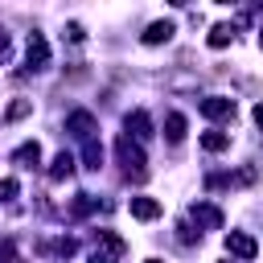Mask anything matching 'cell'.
Segmentation results:
<instances>
[{"mask_svg":"<svg viewBox=\"0 0 263 263\" xmlns=\"http://www.w3.org/2000/svg\"><path fill=\"white\" fill-rule=\"evenodd\" d=\"M115 156H119V164H123V173H127V177H136V181H144V177H148L144 148H140V144H132V136H119V140H115Z\"/></svg>","mask_w":263,"mask_h":263,"instance_id":"cell-1","label":"cell"},{"mask_svg":"<svg viewBox=\"0 0 263 263\" xmlns=\"http://www.w3.org/2000/svg\"><path fill=\"white\" fill-rule=\"evenodd\" d=\"M201 115H205V119H234V99L210 95V99H201Z\"/></svg>","mask_w":263,"mask_h":263,"instance_id":"cell-2","label":"cell"},{"mask_svg":"<svg viewBox=\"0 0 263 263\" xmlns=\"http://www.w3.org/2000/svg\"><path fill=\"white\" fill-rule=\"evenodd\" d=\"M226 251L238 255V259H255V255H259V242H255L251 234H242V230H230V234H226Z\"/></svg>","mask_w":263,"mask_h":263,"instance_id":"cell-3","label":"cell"},{"mask_svg":"<svg viewBox=\"0 0 263 263\" xmlns=\"http://www.w3.org/2000/svg\"><path fill=\"white\" fill-rule=\"evenodd\" d=\"M25 58H29L33 70H45V66H49V45H45L41 33H29V49H25Z\"/></svg>","mask_w":263,"mask_h":263,"instance_id":"cell-4","label":"cell"},{"mask_svg":"<svg viewBox=\"0 0 263 263\" xmlns=\"http://www.w3.org/2000/svg\"><path fill=\"white\" fill-rule=\"evenodd\" d=\"M66 132H74L78 140H90V132H95V115H90V111H70V115H66Z\"/></svg>","mask_w":263,"mask_h":263,"instance_id":"cell-5","label":"cell"},{"mask_svg":"<svg viewBox=\"0 0 263 263\" xmlns=\"http://www.w3.org/2000/svg\"><path fill=\"white\" fill-rule=\"evenodd\" d=\"M193 222L205 226V230H222V210L210 205V201H197V205H193Z\"/></svg>","mask_w":263,"mask_h":263,"instance_id":"cell-6","label":"cell"},{"mask_svg":"<svg viewBox=\"0 0 263 263\" xmlns=\"http://www.w3.org/2000/svg\"><path fill=\"white\" fill-rule=\"evenodd\" d=\"M127 210H132V218H140V222L160 218V201H156V197H132V201H127Z\"/></svg>","mask_w":263,"mask_h":263,"instance_id":"cell-7","label":"cell"},{"mask_svg":"<svg viewBox=\"0 0 263 263\" xmlns=\"http://www.w3.org/2000/svg\"><path fill=\"white\" fill-rule=\"evenodd\" d=\"M173 37V21H152L148 29H144V45H160V41H168Z\"/></svg>","mask_w":263,"mask_h":263,"instance_id":"cell-8","label":"cell"},{"mask_svg":"<svg viewBox=\"0 0 263 263\" xmlns=\"http://www.w3.org/2000/svg\"><path fill=\"white\" fill-rule=\"evenodd\" d=\"M127 132H132L136 140H148V136H152V119H148V111H132V115H127Z\"/></svg>","mask_w":263,"mask_h":263,"instance_id":"cell-9","label":"cell"},{"mask_svg":"<svg viewBox=\"0 0 263 263\" xmlns=\"http://www.w3.org/2000/svg\"><path fill=\"white\" fill-rule=\"evenodd\" d=\"M70 173H74V156H70V152H58L53 164H49V181H66Z\"/></svg>","mask_w":263,"mask_h":263,"instance_id":"cell-10","label":"cell"},{"mask_svg":"<svg viewBox=\"0 0 263 263\" xmlns=\"http://www.w3.org/2000/svg\"><path fill=\"white\" fill-rule=\"evenodd\" d=\"M37 251H41V255H62V259H70V255L78 251V242H74V238H53V242H41Z\"/></svg>","mask_w":263,"mask_h":263,"instance_id":"cell-11","label":"cell"},{"mask_svg":"<svg viewBox=\"0 0 263 263\" xmlns=\"http://www.w3.org/2000/svg\"><path fill=\"white\" fill-rule=\"evenodd\" d=\"M12 160H21L25 168H33V164L41 160V144H37V140H29V144H21V148L12 152Z\"/></svg>","mask_w":263,"mask_h":263,"instance_id":"cell-12","label":"cell"},{"mask_svg":"<svg viewBox=\"0 0 263 263\" xmlns=\"http://www.w3.org/2000/svg\"><path fill=\"white\" fill-rule=\"evenodd\" d=\"M164 136H168V144H181V140H185V115L173 111V115L164 119Z\"/></svg>","mask_w":263,"mask_h":263,"instance_id":"cell-13","label":"cell"},{"mask_svg":"<svg viewBox=\"0 0 263 263\" xmlns=\"http://www.w3.org/2000/svg\"><path fill=\"white\" fill-rule=\"evenodd\" d=\"M226 144H230L226 132H205V136H201V148H205V152H222Z\"/></svg>","mask_w":263,"mask_h":263,"instance_id":"cell-14","label":"cell"},{"mask_svg":"<svg viewBox=\"0 0 263 263\" xmlns=\"http://www.w3.org/2000/svg\"><path fill=\"white\" fill-rule=\"evenodd\" d=\"M230 37H234V29H230V25H214V29H210V45H214V49L230 45Z\"/></svg>","mask_w":263,"mask_h":263,"instance_id":"cell-15","label":"cell"},{"mask_svg":"<svg viewBox=\"0 0 263 263\" xmlns=\"http://www.w3.org/2000/svg\"><path fill=\"white\" fill-rule=\"evenodd\" d=\"M99 242L107 247V255H115V259L123 255V238H119V234H111V230H99Z\"/></svg>","mask_w":263,"mask_h":263,"instance_id":"cell-16","label":"cell"},{"mask_svg":"<svg viewBox=\"0 0 263 263\" xmlns=\"http://www.w3.org/2000/svg\"><path fill=\"white\" fill-rule=\"evenodd\" d=\"M33 111V103L29 99H16V103H8V111H4V119H25Z\"/></svg>","mask_w":263,"mask_h":263,"instance_id":"cell-17","label":"cell"},{"mask_svg":"<svg viewBox=\"0 0 263 263\" xmlns=\"http://www.w3.org/2000/svg\"><path fill=\"white\" fill-rule=\"evenodd\" d=\"M82 156H86V168H99V164H103V148H99L95 140H86V148H82Z\"/></svg>","mask_w":263,"mask_h":263,"instance_id":"cell-18","label":"cell"},{"mask_svg":"<svg viewBox=\"0 0 263 263\" xmlns=\"http://www.w3.org/2000/svg\"><path fill=\"white\" fill-rule=\"evenodd\" d=\"M90 210H95V201H90L86 193H78V197L70 201V214H74V218H82V214H90Z\"/></svg>","mask_w":263,"mask_h":263,"instance_id":"cell-19","label":"cell"},{"mask_svg":"<svg viewBox=\"0 0 263 263\" xmlns=\"http://www.w3.org/2000/svg\"><path fill=\"white\" fill-rule=\"evenodd\" d=\"M16 193H21V185H16L12 177H4V181H0V201H12Z\"/></svg>","mask_w":263,"mask_h":263,"instance_id":"cell-20","label":"cell"},{"mask_svg":"<svg viewBox=\"0 0 263 263\" xmlns=\"http://www.w3.org/2000/svg\"><path fill=\"white\" fill-rule=\"evenodd\" d=\"M8 58H12V45H8V37H4V33H0V66H4V62H8Z\"/></svg>","mask_w":263,"mask_h":263,"instance_id":"cell-21","label":"cell"},{"mask_svg":"<svg viewBox=\"0 0 263 263\" xmlns=\"http://www.w3.org/2000/svg\"><path fill=\"white\" fill-rule=\"evenodd\" d=\"M86 263H115V255H107V251H95Z\"/></svg>","mask_w":263,"mask_h":263,"instance_id":"cell-22","label":"cell"},{"mask_svg":"<svg viewBox=\"0 0 263 263\" xmlns=\"http://www.w3.org/2000/svg\"><path fill=\"white\" fill-rule=\"evenodd\" d=\"M255 123H259V132H263V103L255 107Z\"/></svg>","mask_w":263,"mask_h":263,"instance_id":"cell-23","label":"cell"},{"mask_svg":"<svg viewBox=\"0 0 263 263\" xmlns=\"http://www.w3.org/2000/svg\"><path fill=\"white\" fill-rule=\"evenodd\" d=\"M259 45H263V29H259Z\"/></svg>","mask_w":263,"mask_h":263,"instance_id":"cell-24","label":"cell"},{"mask_svg":"<svg viewBox=\"0 0 263 263\" xmlns=\"http://www.w3.org/2000/svg\"><path fill=\"white\" fill-rule=\"evenodd\" d=\"M148 263H160V259H148Z\"/></svg>","mask_w":263,"mask_h":263,"instance_id":"cell-25","label":"cell"}]
</instances>
